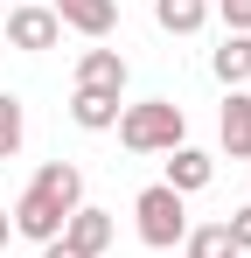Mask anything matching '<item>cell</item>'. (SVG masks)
Listing matches in <instances>:
<instances>
[{"instance_id": "obj_1", "label": "cell", "mask_w": 251, "mask_h": 258, "mask_svg": "<svg viewBox=\"0 0 251 258\" xmlns=\"http://www.w3.org/2000/svg\"><path fill=\"white\" fill-rule=\"evenodd\" d=\"M84 203V168L77 161H49V168L21 188V203H14V237H35V244H56L63 237V223H70V210Z\"/></svg>"}, {"instance_id": "obj_2", "label": "cell", "mask_w": 251, "mask_h": 258, "mask_svg": "<svg viewBox=\"0 0 251 258\" xmlns=\"http://www.w3.org/2000/svg\"><path fill=\"white\" fill-rule=\"evenodd\" d=\"M181 133H189V119H181L174 98H147V105H126V112H119L126 154H174Z\"/></svg>"}, {"instance_id": "obj_3", "label": "cell", "mask_w": 251, "mask_h": 258, "mask_svg": "<svg viewBox=\"0 0 251 258\" xmlns=\"http://www.w3.org/2000/svg\"><path fill=\"white\" fill-rule=\"evenodd\" d=\"M133 223H140V244L147 251H174L181 237H189V210H181V196L154 181V188H140V203H133Z\"/></svg>"}, {"instance_id": "obj_4", "label": "cell", "mask_w": 251, "mask_h": 258, "mask_svg": "<svg viewBox=\"0 0 251 258\" xmlns=\"http://www.w3.org/2000/svg\"><path fill=\"white\" fill-rule=\"evenodd\" d=\"M56 35H63L56 7H14V14H7V42H14V49H28V56L56 49Z\"/></svg>"}, {"instance_id": "obj_5", "label": "cell", "mask_w": 251, "mask_h": 258, "mask_svg": "<svg viewBox=\"0 0 251 258\" xmlns=\"http://www.w3.org/2000/svg\"><path fill=\"white\" fill-rule=\"evenodd\" d=\"M49 7H56L63 28H77V35H91V42L119 28V0H49Z\"/></svg>"}, {"instance_id": "obj_6", "label": "cell", "mask_w": 251, "mask_h": 258, "mask_svg": "<svg viewBox=\"0 0 251 258\" xmlns=\"http://www.w3.org/2000/svg\"><path fill=\"white\" fill-rule=\"evenodd\" d=\"M63 244H77L84 258H98L105 244H112V210H91V203H77V210H70V223H63Z\"/></svg>"}, {"instance_id": "obj_7", "label": "cell", "mask_w": 251, "mask_h": 258, "mask_svg": "<svg viewBox=\"0 0 251 258\" xmlns=\"http://www.w3.org/2000/svg\"><path fill=\"white\" fill-rule=\"evenodd\" d=\"M77 91H126V56L119 49H84L77 56Z\"/></svg>"}, {"instance_id": "obj_8", "label": "cell", "mask_w": 251, "mask_h": 258, "mask_svg": "<svg viewBox=\"0 0 251 258\" xmlns=\"http://www.w3.org/2000/svg\"><path fill=\"white\" fill-rule=\"evenodd\" d=\"M119 91H70V119H77L84 133H112L119 126Z\"/></svg>"}, {"instance_id": "obj_9", "label": "cell", "mask_w": 251, "mask_h": 258, "mask_svg": "<svg viewBox=\"0 0 251 258\" xmlns=\"http://www.w3.org/2000/svg\"><path fill=\"white\" fill-rule=\"evenodd\" d=\"M209 174H216V168H209V154H196L189 140L167 154V188H174V196H196V188H209Z\"/></svg>"}, {"instance_id": "obj_10", "label": "cell", "mask_w": 251, "mask_h": 258, "mask_svg": "<svg viewBox=\"0 0 251 258\" xmlns=\"http://www.w3.org/2000/svg\"><path fill=\"white\" fill-rule=\"evenodd\" d=\"M216 126H223V154H230V161H251V98L244 91L223 98V119H216Z\"/></svg>"}, {"instance_id": "obj_11", "label": "cell", "mask_w": 251, "mask_h": 258, "mask_svg": "<svg viewBox=\"0 0 251 258\" xmlns=\"http://www.w3.org/2000/svg\"><path fill=\"white\" fill-rule=\"evenodd\" d=\"M209 70H216V84L244 91L251 84V35H223V49L209 56Z\"/></svg>"}, {"instance_id": "obj_12", "label": "cell", "mask_w": 251, "mask_h": 258, "mask_svg": "<svg viewBox=\"0 0 251 258\" xmlns=\"http://www.w3.org/2000/svg\"><path fill=\"white\" fill-rule=\"evenodd\" d=\"M154 21H161L167 35H196L209 21V0H154Z\"/></svg>"}, {"instance_id": "obj_13", "label": "cell", "mask_w": 251, "mask_h": 258, "mask_svg": "<svg viewBox=\"0 0 251 258\" xmlns=\"http://www.w3.org/2000/svg\"><path fill=\"white\" fill-rule=\"evenodd\" d=\"M181 251H189V258H244L237 244H230V230H223V223H196V230L181 237Z\"/></svg>"}, {"instance_id": "obj_14", "label": "cell", "mask_w": 251, "mask_h": 258, "mask_svg": "<svg viewBox=\"0 0 251 258\" xmlns=\"http://www.w3.org/2000/svg\"><path fill=\"white\" fill-rule=\"evenodd\" d=\"M21 133H28L21 98H14V91H0V161H14V154H21Z\"/></svg>"}, {"instance_id": "obj_15", "label": "cell", "mask_w": 251, "mask_h": 258, "mask_svg": "<svg viewBox=\"0 0 251 258\" xmlns=\"http://www.w3.org/2000/svg\"><path fill=\"white\" fill-rule=\"evenodd\" d=\"M223 7V28L230 35H251V0H216Z\"/></svg>"}, {"instance_id": "obj_16", "label": "cell", "mask_w": 251, "mask_h": 258, "mask_svg": "<svg viewBox=\"0 0 251 258\" xmlns=\"http://www.w3.org/2000/svg\"><path fill=\"white\" fill-rule=\"evenodd\" d=\"M223 230H230V244H237V251H251V203H244V210H237V216H230Z\"/></svg>"}, {"instance_id": "obj_17", "label": "cell", "mask_w": 251, "mask_h": 258, "mask_svg": "<svg viewBox=\"0 0 251 258\" xmlns=\"http://www.w3.org/2000/svg\"><path fill=\"white\" fill-rule=\"evenodd\" d=\"M42 258H84L77 244H63V237H56V244H42Z\"/></svg>"}, {"instance_id": "obj_18", "label": "cell", "mask_w": 251, "mask_h": 258, "mask_svg": "<svg viewBox=\"0 0 251 258\" xmlns=\"http://www.w3.org/2000/svg\"><path fill=\"white\" fill-rule=\"evenodd\" d=\"M7 237H14V216H7V210H0V251H7Z\"/></svg>"}]
</instances>
